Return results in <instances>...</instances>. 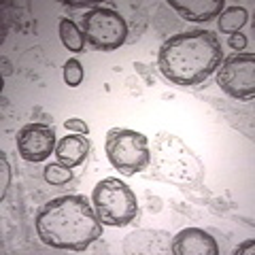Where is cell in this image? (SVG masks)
I'll use <instances>...</instances> for the list:
<instances>
[{
  "label": "cell",
  "mask_w": 255,
  "mask_h": 255,
  "mask_svg": "<svg viewBox=\"0 0 255 255\" xmlns=\"http://www.w3.org/2000/svg\"><path fill=\"white\" fill-rule=\"evenodd\" d=\"M36 232L51 249L85 251L102 236V221L85 196L64 194L38 209Z\"/></svg>",
  "instance_id": "1"
},
{
  "label": "cell",
  "mask_w": 255,
  "mask_h": 255,
  "mask_svg": "<svg viewBox=\"0 0 255 255\" xmlns=\"http://www.w3.org/2000/svg\"><path fill=\"white\" fill-rule=\"evenodd\" d=\"M223 62V49L213 30H187L164 41L157 66L170 83L191 87L206 81Z\"/></svg>",
  "instance_id": "2"
},
{
  "label": "cell",
  "mask_w": 255,
  "mask_h": 255,
  "mask_svg": "<svg viewBox=\"0 0 255 255\" xmlns=\"http://www.w3.org/2000/svg\"><path fill=\"white\" fill-rule=\"evenodd\" d=\"M149 170L155 179L177 183V185H194L202 177V164L191 149L177 136L159 134L151 142Z\"/></svg>",
  "instance_id": "3"
},
{
  "label": "cell",
  "mask_w": 255,
  "mask_h": 255,
  "mask_svg": "<svg viewBox=\"0 0 255 255\" xmlns=\"http://www.w3.org/2000/svg\"><path fill=\"white\" fill-rule=\"evenodd\" d=\"M92 200L96 215L105 226L126 228L138 213L136 196H134L132 187H128V183H124L122 179L109 177L98 181L94 185Z\"/></svg>",
  "instance_id": "4"
},
{
  "label": "cell",
  "mask_w": 255,
  "mask_h": 255,
  "mask_svg": "<svg viewBox=\"0 0 255 255\" xmlns=\"http://www.w3.org/2000/svg\"><path fill=\"white\" fill-rule=\"evenodd\" d=\"M107 157L111 166L124 177H132L149 168V138L130 128H111L107 132Z\"/></svg>",
  "instance_id": "5"
},
{
  "label": "cell",
  "mask_w": 255,
  "mask_h": 255,
  "mask_svg": "<svg viewBox=\"0 0 255 255\" xmlns=\"http://www.w3.org/2000/svg\"><path fill=\"white\" fill-rule=\"evenodd\" d=\"M81 30L85 41L94 49L113 51L128 41V23L115 9L109 6H92L83 15Z\"/></svg>",
  "instance_id": "6"
},
{
  "label": "cell",
  "mask_w": 255,
  "mask_h": 255,
  "mask_svg": "<svg viewBox=\"0 0 255 255\" xmlns=\"http://www.w3.org/2000/svg\"><path fill=\"white\" fill-rule=\"evenodd\" d=\"M217 83L236 100H253L255 96V55L236 53L226 58L217 68Z\"/></svg>",
  "instance_id": "7"
},
{
  "label": "cell",
  "mask_w": 255,
  "mask_h": 255,
  "mask_svg": "<svg viewBox=\"0 0 255 255\" xmlns=\"http://www.w3.org/2000/svg\"><path fill=\"white\" fill-rule=\"evenodd\" d=\"M55 147V130L45 124H28L17 132V151L26 162H45Z\"/></svg>",
  "instance_id": "8"
},
{
  "label": "cell",
  "mask_w": 255,
  "mask_h": 255,
  "mask_svg": "<svg viewBox=\"0 0 255 255\" xmlns=\"http://www.w3.org/2000/svg\"><path fill=\"white\" fill-rule=\"evenodd\" d=\"M170 251L174 255H217L219 247L206 230L185 228L172 238Z\"/></svg>",
  "instance_id": "9"
},
{
  "label": "cell",
  "mask_w": 255,
  "mask_h": 255,
  "mask_svg": "<svg viewBox=\"0 0 255 255\" xmlns=\"http://www.w3.org/2000/svg\"><path fill=\"white\" fill-rule=\"evenodd\" d=\"M170 6L183 19L194 23H206L226 9L223 0H170Z\"/></svg>",
  "instance_id": "10"
},
{
  "label": "cell",
  "mask_w": 255,
  "mask_h": 255,
  "mask_svg": "<svg viewBox=\"0 0 255 255\" xmlns=\"http://www.w3.org/2000/svg\"><path fill=\"white\" fill-rule=\"evenodd\" d=\"M87 153H90V140L83 134H68V136L60 138L58 147H55V157L58 162L66 164L68 168L83 164Z\"/></svg>",
  "instance_id": "11"
},
{
  "label": "cell",
  "mask_w": 255,
  "mask_h": 255,
  "mask_svg": "<svg viewBox=\"0 0 255 255\" xmlns=\"http://www.w3.org/2000/svg\"><path fill=\"white\" fill-rule=\"evenodd\" d=\"M247 21H249V13L245 6H230L219 15V30L226 34H234V32H241L243 26H247Z\"/></svg>",
  "instance_id": "12"
},
{
  "label": "cell",
  "mask_w": 255,
  "mask_h": 255,
  "mask_svg": "<svg viewBox=\"0 0 255 255\" xmlns=\"http://www.w3.org/2000/svg\"><path fill=\"white\" fill-rule=\"evenodd\" d=\"M58 30H60V38H62V43L66 45V49L77 51V53L83 51L85 36H83L81 26H77V23L70 21V19H60Z\"/></svg>",
  "instance_id": "13"
},
{
  "label": "cell",
  "mask_w": 255,
  "mask_h": 255,
  "mask_svg": "<svg viewBox=\"0 0 255 255\" xmlns=\"http://www.w3.org/2000/svg\"><path fill=\"white\" fill-rule=\"evenodd\" d=\"M73 179V168H68L62 162H51L45 166V181L51 185H64Z\"/></svg>",
  "instance_id": "14"
},
{
  "label": "cell",
  "mask_w": 255,
  "mask_h": 255,
  "mask_svg": "<svg viewBox=\"0 0 255 255\" xmlns=\"http://www.w3.org/2000/svg\"><path fill=\"white\" fill-rule=\"evenodd\" d=\"M62 73H64V81H66V85H70V87L81 85V81H83V66H81V62L79 60H66L64 62Z\"/></svg>",
  "instance_id": "15"
},
{
  "label": "cell",
  "mask_w": 255,
  "mask_h": 255,
  "mask_svg": "<svg viewBox=\"0 0 255 255\" xmlns=\"http://www.w3.org/2000/svg\"><path fill=\"white\" fill-rule=\"evenodd\" d=\"M9 181H11V170H9V162H6V153L2 151L0 153V200H4Z\"/></svg>",
  "instance_id": "16"
},
{
  "label": "cell",
  "mask_w": 255,
  "mask_h": 255,
  "mask_svg": "<svg viewBox=\"0 0 255 255\" xmlns=\"http://www.w3.org/2000/svg\"><path fill=\"white\" fill-rule=\"evenodd\" d=\"M64 128H66V130H70V132H77V134H87V130H90V128L85 126V122H81V119H66V122H64Z\"/></svg>",
  "instance_id": "17"
},
{
  "label": "cell",
  "mask_w": 255,
  "mask_h": 255,
  "mask_svg": "<svg viewBox=\"0 0 255 255\" xmlns=\"http://www.w3.org/2000/svg\"><path fill=\"white\" fill-rule=\"evenodd\" d=\"M247 43H249V38H247L243 32H234V34H230V47H232V49H245Z\"/></svg>",
  "instance_id": "18"
},
{
  "label": "cell",
  "mask_w": 255,
  "mask_h": 255,
  "mask_svg": "<svg viewBox=\"0 0 255 255\" xmlns=\"http://www.w3.org/2000/svg\"><path fill=\"white\" fill-rule=\"evenodd\" d=\"M253 245H255L253 241H247V243H243L241 247H238L234 253H236V255H245V253H249V255H251V253H253Z\"/></svg>",
  "instance_id": "19"
}]
</instances>
